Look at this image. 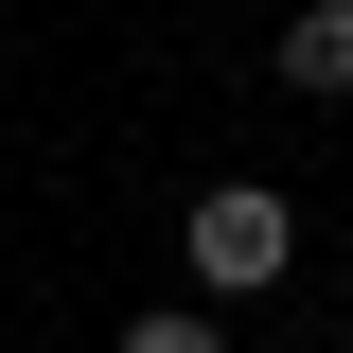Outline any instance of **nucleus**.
<instances>
[{
    "label": "nucleus",
    "mask_w": 353,
    "mask_h": 353,
    "mask_svg": "<svg viewBox=\"0 0 353 353\" xmlns=\"http://www.w3.org/2000/svg\"><path fill=\"white\" fill-rule=\"evenodd\" d=\"M283 88H353V0H301L283 18Z\"/></svg>",
    "instance_id": "nucleus-2"
},
{
    "label": "nucleus",
    "mask_w": 353,
    "mask_h": 353,
    "mask_svg": "<svg viewBox=\"0 0 353 353\" xmlns=\"http://www.w3.org/2000/svg\"><path fill=\"white\" fill-rule=\"evenodd\" d=\"M124 353H230L212 318H124Z\"/></svg>",
    "instance_id": "nucleus-3"
},
{
    "label": "nucleus",
    "mask_w": 353,
    "mask_h": 353,
    "mask_svg": "<svg viewBox=\"0 0 353 353\" xmlns=\"http://www.w3.org/2000/svg\"><path fill=\"white\" fill-rule=\"evenodd\" d=\"M176 265H194L212 301H265V283L301 265V212H283L265 176H212V194H194V230H176Z\"/></svg>",
    "instance_id": "nucleus-1"
}]
</instances>
